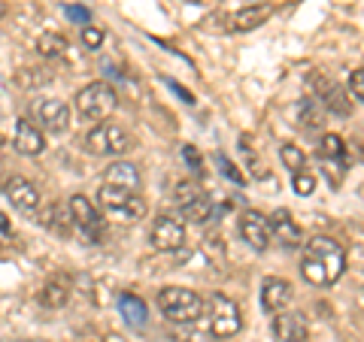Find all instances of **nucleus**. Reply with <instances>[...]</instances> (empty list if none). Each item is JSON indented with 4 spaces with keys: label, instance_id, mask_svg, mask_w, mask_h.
<instances>
[{
    "label": "nucleus",
    "instance_id": "12",
    "mask_svg": "<svg viewBox=\"0 0 364 342\" xmlns=\"http://www.w3.org/2000/svg\"><path fill=\"white\" fill-rule=\"evenodd\" d=\"M240 236L246 246H252L255 252H264L270 246V219H264L261 212H243L240 215Z\"/></svg>",
    "mask_w": 364,
    "mask_h": 342
},
{
    "label": "nucleus",
    "instance_id": "20",
    "mask_svg": "<svg viewBox=\"0 0 364 342\" xmlns=\"http://www.w3.org/2000/svg\"><path fill=\"white\" fill-rule=\"evenodd\" d=\"M37 52L43 55V58H64V55L70 52V45H67V40L61 37V33L46 31V33H40V40H37Z\"/></svg>",
    "mask_w": 364,
    "mask_h": 342
},
{
    "label": "nucleus",
    "instance_id": "3",
    "mask_svg": "<svg viewBox=\"0 0 364 342\" xmlns=\"http://www.w3.org/2000/svg\"><path fill=\"white\" fill-rule=\"evenodd\" d=\"M76 112L82 121H107L112 116V109L119 106V97L107 82H91L85 88L76 91Z\"/></svg>",
    "mask_w": 364,
    "mask_h": 342
},
{
    "label": "nucleus",
    "instance_id": "35",
    "mask_svg": "<svg viewBox=\"0 0 364 342\" xmlns=\"http://www.w3.org/2000/svg\"><path fill=\"white\" fill-rule=\"evenodd\" d=\"M0 145H4V136H0Z\"/></svg>",
    "mask_w": 364,
    "mask_h": 342
},
{
    "label": "nucleus",
    "instance_id": "2",
    "mask_svg": "<svg viewBox=\"0 0 364 342\" xmlns=\"http://www.w3.org/2000/svg\"><path fill=\"white\" fill-rule=\"evenodd\" d=\"M158 309L176 324H195L198 318H203L207 303L191 288H164L158 294Z\"/></svg>",
    "mask_w": 364,
    "mask_h": 342
},
{
    "label": "nucleus",
    "instance_id": "25",
    "mask_svg": "<svg viewBox=\"0 0 364 342\" xmlns=\"http://www.w3.org/2000/svg\"><path fill=\"white\" fill-rule=\"evenodd\" d=\"M200 194H203V188L198 185L195 179H182V182H176V188H173V200L179 203V209H182V206H188L191 200H198Z\"/></svg>",
    "mask_w": 364,
    "mask_h": 342
},
{
    "label": "nucleus",
    "instance_id": "1",
    "mask_svg": "<svg viewBox=\"0 0 364 342\" xmlns=\"http://www.w3.org/2000/svg\"><path fill=\"white\" fill-rule=\"evenodd\" d=\"M346 270V255L340 243L328 236H313L304 248V258H301V272L304 279L316 285V288H325V285H334Z\"/></svg>",
    "mask_w": 364,
    "mask_h": 342
},
{
    "label": "nucleus",
    "instance_id": "14",
    "mask_svg": "<svg viewBox=\"0 0 364 342\" xmlns=\"http://www.w3.org/2000/svg\"><path fill=\"white\" fill-rule=\"evenodd\" d=\"M270 16H273V6H270V4H252V6L237 9V13L228 18V28L237 31V33H246V31L261 28Z\"/></svg>",
    "mask_w": 364,
    "mask_h": 342
},
{
    "label": "nucleus",
    "instance_id": "26",
    "mask_svg": "<svg viewBox=\"0 0 364 342\" xmlns=\"http://www.w3.org/2000/svg\"><path fill=\"white\" fill-rule=\"evenodd\" d=\"M291 185H294V191H298L301 197H310L313 188H316V176H313V173H306V170H301V173H294Z\"/></svg>",
    "mask_w": 364,
    "mask_h": 342
},
{
    "label": "nucleus",
    "instance_id": "6",
    "mask_svg": "<svg viewBox=\"0 0 364 342\" xmlns=\"http://www.w3.org/2000/svg\"><path fill=\"white\" fill-rule=\"evenodd\" d=\"M210 330L215 339H231L243 330V315L240 306L225 294H213L210 297Z\"/></svg>",
    "mask_w": 364,
    "mask_h": 342
},
{
    "label": "nucleus",
    "instance_id": "30",
    "mask_svg": "<svg viewBox=\"0 0 364 342\" xmlns=\"http://www.w3.org/2000/svg\"><path fill=\"white\" fill-rule=\"evenodd\" d=\"M349 88H352V97H355L358 104L364 106V70H352V76H349Z\"/></svg>",
    "mask_w": 364,
    "mask_h": 342
},
{
    "label": "nucleus",
    "instance_id": "10",
    "mask_svg": "<svg viewBox=\"0 0 364 342\" xmlns=\"http://www.w3.org/2000/svg\"><path fill=\"white\" fill-rule=\"evenodd\" d=\"M291 297H294V288L279 276H267L264 285H261V309L270 315L286 312L291 306Z\"/></svg>",
    "mask_w": 364,
    "mask_h": 342
},
{
    "label": "nucleus",
    "instance_id": "5",
    "mask_svg": "<svg viewBox=\"0 0 364 342\" xmlns=\"http://www.w3.org/2000/svg\"><path fill=\"white\" fill-rule=\"evenodd\" d=\"M131 149V133L122 124L100 121L85 133V152L91 155H124Z\"/></svg>",
    "mask_w": 364,
    "mask_h": 342
},
{
    "label": "nucleus",
    "instance_id": "9",
    "mask_svg": "<svg viewBox=\"0 0 364 342\" xmlns=\"http://www.w3.org/2000/svg\"><path fill=\"white\" fill-rule=\"evenodd\" d=\"M310 88H313V94L318 97V104H322L325 109H331L334 116H349V112H352V100H349V94L334 82L331 76L313 73V76H310Z\"/></svg>",
    "mask_w": 364,
    "mask_h": 342
},
{
    "label": "nucleus",
    "instance_id": "22",
    "mask_svg": "<svg viewBox=\"0 0 364 342\" xmlns=\"http://www.w3.org/2000/svg\"><path fill=\"white\" fill-rule=\"evenodd\" d=\"M67 297H70L67 285L49 282V285H43V291H40V306H46V309H61V306L67 303Z\"/></svg>",
    "mask_w": 364,
    "mask_h": 342
},
{
    "label": "nucleus",
    "instance_id": "16",
    "mask_svg": "<svg viewBox=\"0 0 364 342\" xmlns=\"http://www.w3.org/2000/svg\"><path fill=\"white\" fill-rule=\"evenodd\" d=\"M16 152L18 155H28V158L46 152V136H43V131L31 118H21L18 121V128H16Z\"/></svg>",
    "mask_w": 364,
    "mask_h": 342
},
{
    "label": "nucleus",
    "instance_id": "11",
    "mask_svg": "<svg viewBox=\"0 0 364 342\" xmlns=\"http://www.w3.org/2000/svg\"><path fill=\"white\" fill-rule=\"evenodd\" d=\"M4 191H6V200L13 203L18 212L33 215V212H40V206H43V197H40L37 185H33V182H28V179H21V176L9 179L6 185H4Z\"/></svg>",
    "mask_w": 364,
    "mask_h": 342
},
{
    "label": "nucleus",
    "instance_id": "18",
    "mask_svg": "<svg viewBox=\"0 0 364 342\" xmlns=\"http://www.w3.org/2000/svg\"><path fill=\"white\" fill-rule=\"evenodd\" d=\"M140 170L128 161H116L107 167V185H116V188H124V191H140Z\"/></svg>",
    "mask_w": 364,
    "mask_h": 342
},
{
    "label": "nucleus",
    "instance_id": "13",
    "mask_svg": "<svg viewBox=\"0 0 364 342\" xmlns=\"http://www.w3.org/2000/svg\"><path fill=\"white\" fill-rule=\"evenodd\" d=\"M37 118L40 124L49 133H64L67 128H70V106L64 104V100H43V104L37 106Z\"/></svg>",
    "mask_w": 364,
    "mask_h": 342
},
{
    "label": "nucleus",
    "instance_id": "36",
    "mask_svg": "<svg viewBox=\"0 0 364 342\" xmlns=\"http://www.w3.org/2000/svg\"><path fill=\"white\" fill-rule=\"evenodd\" d=\"M188 4H198V0H188Z\"/></svg>",
    "mask_w": 364,
    "mask_h": 342
},
{
    "label": "nucleus",
    "instance_id": "7",
    "mask_svg": "<svg viewBox=\"0 0 364 342\" xmlns=\"http://www.w3.org/2000/svg\"><path fill=\"white\" fill-rule=\"evenodd\" d=\"M67 209H70V219L85 239H91V243H100V239H104V219H100L97 206L85 197V194H73L70 203H67Z\"/></svg>",
    "mask_w": 364,
    "mask_h": 342
},
{
    "label": "nucleus",
    "instance_id": "31",
    "mask_svg": "<svg viewBox=\"0 0 364 342\" xmlns=\"http://www.w3.org/2000/svg\"><path fill=\"white\" fill-rule=\"evenodd\" d=\"M301 121H306V128H318V112L310 109V104L301 106Z\"/></svg>",
    "mask_w": 364,
    "mask_h": 342
},
{
    "label": "nucleus",
    "instance_id": "19",
    "mask_svg": "<svg viewBox=\"0 0 364 342\" xmlns=\"http://www.w3.org/2000/svg\"><path fill=\"white\" fill-rule=\"evenodd\" d=\"M119 309L124 315V321L134 324V327H143L146 321H149V309H146V303L136 297V294H122Z\"/></svg>",
    "mask_w": 364,
    "mask_h": 342
},
{
    "label": "nucleus",
    "instance_id": "33",
    "mask_svg": "<svg viewBox=\"0 0 364 342\" xmlns=\"http://www.w3.org/2000/svg\"><path fill=\"white\" fill-rule=\"evenodd\" d=\"M0 233H9V219L0 212Z\"/></svg>",
    "mask_w": 364,
    "mask_h": 342
},
{
    "label": "nucleus",
    "instance_id": "17",
    "mask_svg": "<svg viewBox=\"0 0 364 342\" xmlns=\"http://www.w3.org/2000/svg\"><path fill=\"white\" fill-rule=\"evenodd\" d=\"M270 233H277L279 246H286V248H298V246H301V227L291 221V215H289L286 209H277V212H273V219H270Z\"/></svg>",
    "mask_w": 364,
    "mask_h": 342
},
{
    "label": "nucleus",
    "instance_id": "21",
    "mask_svg": "<svg viewBox=\"0 0 364 342\" xmlns=\"http://www.w3.org/2000/svg\"><path fill=\"white\" fill-rule=\"evenodd\" d=\"M318 155H322V161L346 164V143L340 140L337 133H325L322 143H318Z\"/></svg>",
    "mask_w": 364,
    "mask_h": 342
},
{
    "label": "nucleus",
    "instance_id": "29",
    "mask_svg": "<svg viewBox=\"0 0 364 342\" xmlns=\"http://www.w3.org/2000/svg\"><path fill=\"white\" fill-rule=\"evenodd\" d=\"M182 158H186V164L188 170L195 176H200V170H203V161H200V152L195 149V145H182Z\"/></svg>",
    "mask_w": 364,
    "mask_h": 342
},
{
    "label": "nucleus",
    "instance_id": "23",
    "mask_svg": "<svg viewBox=\"0 0 364 342\" xmlns=\"http://www.w3.org/2000/svg\"><path fill=\"white\" fill-rule=\"evenodd\" d=\"M213 197H207V194H200V197L198 200H191L188 203V206H182V215H186V219L188 221H210L213 219Z\"/></svg>",
    "mask_w": 364,
    "mask_h": 342
},
{
    "label": "nucleus",
    "instance_id": "24",
    "mask_svg": "<svg viewBox=\"0 0 364 342\" xmlns=\"http://www.w3.org/2000/svg\"><path fill=\"white\" fill-rule=\"evenodd\" d=\"M279 158H282V164H286L291 173H301V170H306V155H304L301 145L282 143V145H279Z\"/></svg>",
    "mask_w": 364,
    "mask_h": 342
},
{
    "label": "nucleus",
    "instance_id": "8",
    "mask_svg": "<svg viewBox=\"0 0 364 342\" xmlns=\"http://www.w3.org/2000/svg\"><path fill=\"white\" fill-rule=\"evenodd\" d=\"M149 243L155 252H179L186 246V224L173 215H158L149 231Z\"/></svg>",
    "mask_w": 364,
    "mask_h": 342
},
{
    "label": "nucleus",
    "instance_id": "27",
    "mask_svg": "<svg viewBox=\"0 0 364 342\" xmlns=\"http://www.w3.org/2000/svg\"><path fill=\"white\" fill-rule=\"evenodd\" d=\"M215 164H219V170H222V176L225 179H231V182H237V185H246V176L237 170L231 161H228L225 155H215Z\"/></svg>",
    "mask_w": 364,
    "mask_h": 342
},
{
    "label": "nucleus",
    "instance_id": "15",
    "mask_svg": "<svg viewBox=\"0 0 364 342\" xmlns=\"http://www.w3.org/2000/svg\"><path fill=\"white\" fill-rule=\"evenodd\" d=\"M273 333H277L282 342H306V318L301 312H279L273 318Z\"/></svg>",
    "mask_w": 364,
    "mask_h": 342
},
{
    "label": "nucleus",
    "instance_id": "32",
    "mask_svg": "<svg viewBox=\"0 0 364 342\" xmlns=\"http://www.w3.org/2000/svg\"><path fill=\"white\" fill-rule=\"evenodd\" d=\"M67 16H70L73 21H82V25H85V21H88V9H79V6H67Z\"/></svg>",
    "mask_w": 364,
    "mask_h": 342
},
{
    "label": "nucleus",
    "instance_id": "34",
    "mask_svg": "<svg viewBox=\"0 0 364 342\" xmlns=\"http://www.w3.org/2000/svg\"><path fill=\"white\" fill-rule=\"evenodd\" d=\"M6 16V4H4V0H0V18H4Z\"/></svg>",
    "mask_w": 364,
    "mask_h": 342
},
{
    "label": "nucleus",
    "instance_id": "28",
    "mask_svg": "<svg viewBox=\"0 0 364 342\" xmlns=\"http://www.w3.org/2000/svg\"><path fill=\"white\" fill-rule=\"evenodd\" d=\"M82 43H85V49H100L104 45V28L82 25Z\"/></svg>",
    "mask_w": 364,
    "mask_h": 342
},
{
    "label": "nucleus",
    "instance_id": "4",
    "mask_svg": "<svg viewBox=\"0 0 364 342\" xmlns=\"http://www.w3.org/2000/svg\"><path fill=\"white\" fill-rule=\"evenodd\" d=\"M97 206L107 215H112V219H122V221H140L146 215V200L140 197V194L107 185V182L97 191Z\"/></svg>",
    "mask_w": 364,
    "mask_h": 342
}]
</instances>
